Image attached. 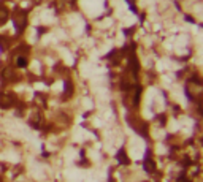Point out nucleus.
Returning a JSON list of instances; mask_svg holds the SVG:
<instances>
[{
    "instance_id": "obj_8",
    "label": "nucleus",
    "mask_w": 203,
    "mask_h": 182,
    "mask_svg": "<svg viewBox=\"0 0 203 182\" xmlns=\"http://www.w3.org/2000/svg\"><path fill=\"white\" fill-rule=\"evenodd\" d=\"M40 124H41V116H40V114H38V116H34V117L30 119V125H32V127L38 128Z\"/></svg>"
},
{
    "instance_id": "obj_5",
    "label": "nucleus",
    "mask_w": 203,
    "mask_h": 182,
    "mask_svg": "<svg viewBox=\"0 0 203 182\" xmlns=\"http://www.w3.org/2000/svg\"><path fill=\"white\" fill-rule=\"evenodd\" d=\"M144 169H146L148 173H154V171H156V165H154V162H151V159H149V157H146V162H144Z\"/></svg>"
},
{
    "instance_id": "obj_10",
    "label": "nucleus",
    "mask_w": 203,
    "mask_h": 182,
    "mask_svg": "<svg viewBox=\"0 0 203 182\" xmlns=\"http://www.w3.org/2000/svg\"><path fill=\"white\" fill-rule=\"evenodd\" d=\"M35 2H40V0H35Z\"/></svg>"
},
{
    "instance_id": "obj_4",
    "label": "nucleus",
    "mask_w": 203,
    "mask_h": 182,
    "mask_svg": "<svg viewBox=\"0 0 203 182\" xmlns=\"http://www.w3.org/2000/svg\"><path fill=\"white\" fill-rule=\"evenodd\" d=\"M13 76H14L13 67H8V68H5V70H3V73H2V78H3L5 81H10V79H13Z\"/></svg>"
},
{
    "instance_id": "obj_7",
    "label": "nucleus",
    "mask_w": 203,
    "mask_h": 182,
    "mask_svg": "<svg viewBox=\"0 0 203 182\" xmlns=\"http://www.w3.org/2000/svg\"><path fill=\"white\" fill-rule=\"evenodd\" d=\"M16 65L19 68H24V67H27V59H25V56H19L16 59Z\"/></svg>"
},
{
    "instance_id": "obj_2",
    "label": "nucleus",
    "mask_w": 203,
    "mask_h": 182,
    "mask_svg": "<svg viewBox=\"0 0 203 182\" xmlns=\"http://www.w3.org/2000/svg\"><path fill=\"white\" fill-rule=\"evenodd\" d=\"M13 103H14V98L8 94H0V108H11L13 106Z\"/></svg>"
},
{
    "instance_id": "obj_1",
    "label": "nucleus",
    "mask_w": 203,
    "mask_h": 182,
    "mask_svg": "<svg viewBox=\"0 0 203 182\" xmlns=\"http://www.w3.org/2000/svg\"><path fill=\"white\" fill-rule=\"evenodd\" d=\"M13 21H14V24H16L18 30L22 32V27L25 25V11H22V10H16V11L13 13Z\"/></svg>"
},
{
    "instance_id": "obj_6",
    "label": "nucleus",
    "mask_w": 203,
    "mask_h": 182,
    "mask_svg": "<svg viewBox=\"0 0 203 182\" xmlns=\"http://www.w3.org/2000/svg\"><path fill=\"white\" fill-rule=\"evenodd\" d=\"M116 157H117V162H119V163H122V165H127V163H129V159L125 157V154H124V150H122V149L117 152Z\"/></svg>"
},
{
    "instance_id": "obj_3",
    "label": "nucleus",
    "mask_w": 203,
    "mask_h": 182,
    "mask_svg": "<svg viewBox=\"0 0 203 182\" xmlns=\"http://www.w3.org/2000/svg\"><path fill=\"white\" fill-rule=\"evenodd\" d=\"M8 19H10V11L3 5H0V25H3Z\"/></svg>"
},
{
    "instance_id": "obj_9",
    "label": "nucleus",
    "mask_w": 203,
    "mask_h": 182,
    "mask_svg": "<svg viewBox=\"0 0 203 182\" xmlns=\"http://www.w3.org/2000/svg\"><path fill=\"white\" fill-rule=\"evenodd\" d=\"M178 182H190V180H189V179H186V177H181V179L178 180Z\"/></svg>"
}]
</instances>
